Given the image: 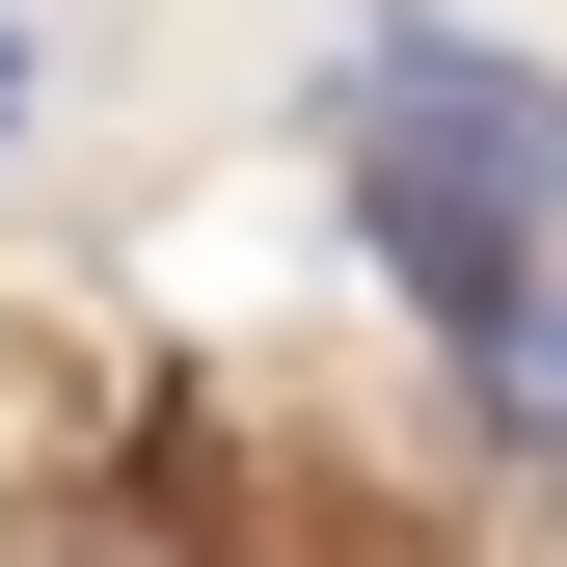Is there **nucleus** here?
<instances>
[{
    "instance_id": "obj_1",
    "label": "nucleus",
    "mask_w": 567,
    "mask_h": 567,
    "mask_svg": "<svg viewBox=\"0 0 567 567\" xmlns=\"http://www.w3.org/2000/svg\"><path fill=\"white\" fill-rule=\"evenodd\" d=\"M324 135H351L379 270L486 351V405L567 433V109L514 82V54H460V28H351L324 54Z\"/></svg>"
}]
</instances>
